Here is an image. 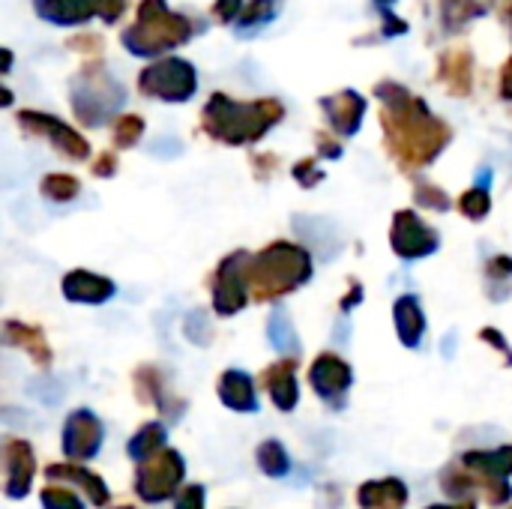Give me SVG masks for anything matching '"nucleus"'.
I'll return each instance as SVG.
<instances>
[{
  "label": "nucleus",
  "instance_id": "obj_20",
  "mask_svg": "<svg viewBox=\"0 0 512 509\" xmlns=\"http://www.w3.org/2000/svg\"><path fill=\"white\" fill-rule=\"evenodd\" d=\"M357 504L363 509H402L408 504V486L396 477L363 483L357 492Z\"/></svg>",
  "mask_w": 512,
  "mask_h": 509
},
{
  "label": "nucleus",
  "instance_id": "obj_28",
  "mask_svg": "<svg viewBox=\"0 0 512 509\" xmlns=\"http://www.w3.org/2000/svg\"><path fill=\"white\" fill-rule=\"evenodd\" d=\"M258 468H261L267 477L282 480V477H288V471H291V459H288V453H285V447H282L279 441H264V444L258 447Z\"/></svg>",
  "mask_w": 512,
  "mask_h": 509
},
{
  "label": "nucleus",
  "instance_id": "obj_44",
  "mask_svg": "<svg viewBox=\"0 0 512 509\" xmlns=\"http://www.w3.org/2000/svg\"><path fill=\"white\" fill-rule=\"evenodd\" d=\"M429 509H474V504H441V507H429Z\"/></svg>",
  "mask_w": 512,
  "mask_h": 509
},
{
  "label": "nucleus",
  "instance_id": "obj_31",
  "mask_svg": "<svg viewBox=\"0 0 512 509\" xmlns=\"http://www.w3.org/2000/svg\"><path fill=\"white\" fill-rule=\"evenodd\" d=\"M459 210H462L468 219H483V216L492 210L489 189H486V186H474V189H468V192L459 198Z\"/></svg>",
  "mask_w": 512,
  "mask_h": 509
},
{
  "label": "nucleus",
  "instance_id": "obj_5",
  "mask_svg": "<svg viewBox=\"0 0 512 509\" xmlns=\"http://www.w3.org/2000/svg\"><path fill=\"white\" fill-rule=\"evenodd\" d=\"M69 99H72L75 117L84 126H102V123H108L123 108L126 93H123V87L111 78V72L102 63H87L75 75Z\"/></svg>",
  "mask_w": 512,
  "mask_h": 509
},
{
  "label": "nucleus",
  "instance_id": "obj_11",
  "mask_svg": "<svg viewBox=\"0 0 512 509\" xmlns=\"http://www.w3.org/2000/svg\"><path fill=\"white\" fill-rule=\"evenodd\" d=\"M390 243L402 261H417V258H429L432 252H438V231L429 228L414 210H399L393 219Z\"/></svg>",
  "mask_w": 512,
  "mask_h": 509
},
{
  "label": "nucleus",
  "instance_id": "obj_12",
  "mask_svg": "<svg viewBox=\"0 0 512 509\" xmlns=\"http://www.w3.org/2000/svg\"><path fill=\"white\" fill-rule=\"evenodd\" d=\"M309 381H312V390L336 411L345 408L348 402V390H351V381H354V372L351 366L336 357V354H321L312 369H309Z\"/></svg>",
  "mask_w": 512,
  "mask_h": 509
},
{
  "label": "nucleus",
  "instance_id": "obj_27",
  "mask_svg": "<svg viewBox=\"0 0 512 509\" xmlns=\"http://www.w3.org/2000/svg\"><path fill=\"white\" fill-rule=\"evenodd\" d=\"M489 9L486 0H444L441 3V15H444V27L447 30H459L468 21H474L477 15H483Z\"/></svg>",
  "mask_w": 512,
  "mask_h": 509
},
{
  "label": "nucleus",
  "instance_id": "obj_18",
  "mask_svg": "<svg viewBox=\"0 0 512 509\" xmlns=\"http://www.w3.org/2000/svg\"><path fill=\"white\" fill-rule=\"evenodd\" d=\"M264 387L273 399V405L279 411H294L300 402V387H297V363L294 360H282L276 366H270L264 372Z\"/></svg>",
  "mask_w": 512,
  "mask_h": 509
},
{
  "label": "nucleus",
  "instance_id": "obj_2",
  "mask_svg": "<svg viewBox=\"0 0 512 509\" xmlns=\"http://www.w3.org/2000/svg\"><path fill=\"white\" fill-rule=\"evenodd\" d=\"M282 117H285V105L279 99L237 102L225 93H213L201 111V126L210 138L231 147H243L261 141Z\"/></svg>",
  "mask_w": 512,
  "mask_h": 509
},
{
  "label": "nucleus",
  "instance_id": "obj_34",
  "mask_svg": "<svg viewBox=\"0 0 512 509\" xmlns=\"http://www.w3.org/2000/svg\"><path fill=\"white\" fill-rule=\"evenodd\" d=\"M417 204L432 207V210H438V213L450 210V198H447L438 186H432V183H417Z\"/></svg>",
  "mask_w": 512,
  "mask_h": 509
},
{
  "label": "nucleus",
  "instance_id": "obj_32",
  "mask_svg": "<svg viewBox=\"0 0 512 509\" xmlns=\"http://www.w3.org/2000/svg\"><path fill=\"white\" fill-rule=\"evenodd\" d=\"M141 135H144V120H141L138 114H123V117L117 120V126H114V144H117L120 150L138 144Z\"/></svg>",
  "mask_w": 512,
  "mask_h": 509
},
{
  "label": "nucleus",
  "instance_id": "obj_16",
  "mask_svg": "<svg viewBox=\"0 0 512 509\" xmlns=\"http://www.w3.org/2000/svg\"><path fill=\"white\" fill-rule=\"evenodd\" d=\"M438 81L447 84L453 96H468L474 87V54L465 45H453L438 60Z\"/></svg>",
  "mask_w": 512,
  "mask_h": 509
},
{
  "label": "nucleus",
  "instance_id": "obj_8",
  "mask_svg": "<svg viewBox=\"0 0 512 509\" xmlns=\"http://www.w3.org/2000/svg\"><path fill=\"white\" fill-rule=\"evenodd\" d=\"M252 255L246 252H234L228 255L219 270H216V282H213V309L222 318H231L234 312H240L249 300V288H252Z\"/></svg>",
  "mask_w": 512,
  "mask_h": 509
},
{
  "label": "nucleus",
  "instance_id": "obj_14",
  "mask_svg": "<svg viewBox=\"0 0 512 509\" xmlns=\"http://www.w3.org/2000/svg\"><path fill=\"white\" fill-rule=\"evenodd\" d=\"M321 108L333 126L336 135L351 138L360 126H363V114H366V99L357 90H339L333 96L321 99Z\"/></svg>",
  "mask_w": 512,
  "mask_h": 509
},
{
  "label": "nucleus",
  "instance_id": "obj_3",
  "mask_svg": "<svg viewBox=\"0 0 512 509\" xmlns=\"http://www.w3.org/2000/svg\"><path fill=\"white\" fill-rule=\"evenodd\" d=\"M192 39V21L171 12L165 0H141L135 24L123 30V45L135 57H159Z\"/></svg>",
  "mask_w": 512,
  "mask_h": 509
},
{
  "label": "nucleus",
  "instance_id": "obj_15",
  "mask_svg": "<svg viewBox=\"0 0 512 509\" xmlns=\"http://www.w3.org/2000/svg\"><path fill=\"white\" fill-rule=\"evenodd\" d=\"M3 468H6V498H24L30 492L33 474H36V459L27 441H9L3 447Z\"/></svg>",
  "mask_w": 512,
  "mask_h": 509
},
{
  "label": "nucleus",
  "instance_id": "obj_46",
  "mask_svg": "<svg viewBox=\"0 0 512 509\" xmlns=\"http://www.w3.org/2000/svg\"><path fill=\"white\" fill-rule=\"evenodd\" d=\"M120 509H132V507H120Z\"/></svg>",
  "mask_w": 512,
  "mask_h": 509
},
{
  "label": "nucleus",
  "instance_id": "obj_6",
  "mask_svg": "<svg viewBox=\"0 0 512 509\" xmlns=\"http://www.w3.org/2000/svg\"><path fill=\"white\" fill-rule=\"evenodd\" d=\"M138 90L159 102H189L198 90V72L183 57H162L141 69Z\"/></svg>",
  "mask_w": 512,
  "mask_h": 509
},
{
  "label": "nucleus",
  "instance_id": "obj_40",
  "mask_svg": "<svg viewBox=\"0 0 512 509\" xmlns=\"http://www.w3.org/2000/svg\"><path fill=\"white\" fill-rule=\"evenodd\" d=\"M486 273H489V279H507V276H512V258H504V255L492 258Z\"/></svg>",
  "mask_w": 512,
  "mask_h": 509
},
{
  "label": "nucleus",
  "instance_id": "obj_4",
  "mask_svg": "<svg viewBox=\"0 0 512 509\" xmlns=\"http://www.w3.org/2000/svg\"><path fill=\"white\" fill-rule=\"evenodd\" d=\"M252 288L258 297H282L312 279V255L297 243H270L252 258Z\"/></svg>",
  "mask_w": 512,
  "mask_h": 509
},
{
  "label": "nucleus",
  "instance_id": "obj_24",
  "mask_svg": "<svg viewBox=\"0 0 512 509\" xmlns=\"http://www.w3.org/2000/svg\"><path fill=\"white\" fill-rule=\"evenodd\" d=\"M462 462H465L468 471H477L480 477H489V480H507V477H512V447L468 453Z\"/></svg>",
  "mask_w": 512,
  "mask_h": 509
},
{
  "label": "nucleus",
  "instance_id": "obj_26",
  "mask_svg": "<svg viewBox=\"0 0 512 509\" xmlns=\"http://www.w3.org/2000/svg\"><path fill=\"white\" fill-rule=\"evenodd\" d=\"M129 456L141 465V462H147V459H153L156 453H162L165 450V426L162 423H147V426H141L138 429V435L129 441Z\"/></svg>",
  "mask_w": 512,
  "mask_h": 509
},
{
  "label": "nucleus",
  "instance_id": "obj_42",
  "mask_svg": "<svg viewBox=\"0 0 512 509\" xmlns=\"http://www.w3.org/2000/svg\"><path fill=\"white\" fill-rule=\"evenodd\" d=\"M318 144H321V153H324V156H330V159H339V156H342V147H339L336 141H330L327 135H321Z\"/></svg>",
  "mask_w": 512,
  "mask_h": 509
},
{
  "label": "nucleus",
  "instance_id": "obj_1",
  "mask_svg": "<svg viewBox=\"0 0 512 509\" xmlns=\"http://www.w3.org/2000/svg\"><path fill=\"white\" fill-rule=\"evenodd\" d=\"M375 96L384 102L381 126H384L390 153L405 168H423L435 162L453 138L450 126L438 120L420 96H414L408 87L396 81H381L375 87Z\"/></svg>",
  "mask_w": 512,
  "mask_h": 509
},
{
  "label": "nucleus",
  "instance_id": "obj_30",
  "mask_svg": "<svg viewBox=\"0 0 512 509\" xmlns=\"http://www.w3.org/2000/svg\"><path fill=\"white\" fill-rule=\"evenodd\" d=\"M81 192V183L72 174H48L42 180V195L51 201H72Z\"/></svg>",
  "mask_w": 512,
  "mask_h": 509
},
{
  "label": "nucleus",
  "instance_id": "obj_33",
  "mask_svg": "<svg viewBox=\"0 0 512 509\" xmlns=\"http://www.w3.org/2000/svg\"><path fill=\"white\" fill-rule=\"evenodd\" d=\"M42 507L45 509H84L75 492H69V489H57V486H51V489H45V492H42Z\"/></svg>",
  "mask_w": 512,
  "mask_h": 509
},
{
  "label": "nucleus",
  "instance_id": "obj_36",
  "mask_svg": "<svg viewBox=\"0 0 512 509\" xmlns=\"http://www.w3.org/2000/svg\"><path fill=\"white\" fill-rule=\"evenodd\" d=\"M243 9H246L243 0H216L213 3V18L219 24H231V21H240Z\"/></svg>",
  "mask_w": 512,
  "mask_h": 509
},
{
  "label": "nucleus",
  "instance_id": "obj_35",
  "mask_svg": "<svg viewBox=\"0 0 512 509\" xmlns=\"http://www.w3.org/2000/svg\"><path fill=\"white\" fill-rule=\"evenodd\" d=\"M186 336L195 345H207V339H210V318L204 312H192L186 318Z\"/></svg>",
  "mask_w": 512,
  "mask_h": 509
},
{
  "label": "nucleus",
  "instance_id": "obj_17",
  "mask_svg": "<svg viewBox=\"0 0 512 509\" xmlns=\"http://www.w3.org/2000/svg\"><path fill=\"white\" fill-rule=\"evenodd\" d=\"M114 282L87 270H72L69 276H63V297L72 303H87V306H99L108 303L114 297Z\"/></svg>",
  "mask_w": 512,
  "mask_h": 509
},
{
  "label": "nucleus",
  "instance_id": "obj_37",
  "mask_svg": "<svg viewBox=\"0 0 512 509\" xmlns=\"http://www.w3.org/2000/svg\"><path fill=\"white\" fill-rule=\"evenodd\" d=\"M294 177L300 180V186H315L318 180H324V171H318V165H315V159H303V162H297L294 165Z\"/></svg>",
  "mask_w": 512,
  "mask_h": 509
},
{
  "label": "nucleus",
  "instance_id": "obj_7",
  "mask_svg": "<svg viewBox=\"0 0 512 509\" xmlns=\"http://www.w3.org/2000/svg\"><path fill=\"white\" fill-rule=\"evenodd\" d=\"M183 474H186L183 456L177 450H162L153 459L138 465L135 492L147 504H162V501H168L177 492V486L183 483Z\"/></svg>",
  "mask_w": 512,
  "mask_h": 509
},
{
  "label": "nucleus",
  "instance_id": "obj_13",
  "mask_svg": "<svg viewBox=\"0 0 512 509\" xmlns=\"http://www.w3.org/2000/svg\"><path fill=\"white\" fill-rule=\"evenodd\" d=\"M102 447V423L93 411H72L63 426V456L69 462H87Z\"/></svg>",
  "mask_w": 512,
  "mask_h": 509
},
{
  "label": "nucleus",
  "instance_id": "obj_39",
  "mask_svg": "<svg viewBox=\"0 0 512 509\" xmlns=\"http://www.w3.org/2000/svg\"><path fill=\"white\" fill-rule=\"evenodd\" d=\"M69 48H72V51H90V54H96V51H102V39H99V36L84 33V36L69 39Z\"/></svg>",
  "mask_w": 512,
  "mask_h": 509
},
{
  "label": "nucleus",
  "instance_id": "obj_29",
  "mask_svg": "<svg viewBox=\"0 0 512 509\" xmlns=\"http://www.w3.org/2000/svg\"><path fill=\"white\" fill-rule=\"evenodd\" d=\"M282 9V0H249L243 15H240V30H255L261 24H270Z\"/></svg>",
  "mask_w": 512,
  "mask_h": 509
},
{
  "label": "nucleus",
  "instance_id": "obj_43",
  "mask_svg": "<svg viewBox=\"0 0 512 509\" xmlns=\"http://www.w3.org/2000/svg\"><path fill=\"white\" fill-rule=\"evenodd\" d=\"M93 171H96V174H102V177H108V174L114 171V156H108V153H105V156H99V162L93 165Z\"/></svg>",
  "mask_w": 512,
  "mask_h": 509
},
{
  "label": "nucleus",
  "instance_id": "obj_41",
  "mask_svg": "<svg viewBox=\"0 0 512 509\" xmlns=\"http://www.w3.org/2000/svg\"><path fill=\"white\" fill-rule=\"evenodd\" d=\"M483 339H486V342H492L498 351H504V354H507V360H510V366H512V351L507 348V342L501 339V333H498V330H483Z\"/></svg>",
  "mask_w": 512,
  "mask_h": 509
},
{
  "label": "nucleus",
  "instance_id": "obj_22",
  "mask_svg": "<svg viewBox=\"0 0 512 509\" xmlns=\"http://www.w3.org/2000/svg\"><path fill=\"white\" fill-rule=\"evenodd\" d=\"M3 333H6V342L21 348L36 366H48L51 363V348H48V339L42 336L39 327L21 324V321H6Z\"/></svg>",
  "mask_w": 512,
  "mask_h": 509
},
{
  "label": "nucleus",
  "instance_id": "obj_9",
  "mask_svg": "<svg viewBox=\"0 0 512 509\" xmlns=\"http://www.w3.org/2000/svg\"><path fill=\"white\" fill-rule=\"evenodd\" d=\"M129 0H33V9L42 21L75 27L90 18H102L105 24H114L126 12Z\"/></svg>",
  "mask_w": 512,
  "mask_h": 509
},
{
  "label": "nucleus",
  "instance_id": "obj_10",
  "mask_svg": "<svg viewBox=\"0 0 512 509\" xmlns=\"http://www.w3.org/2000/svg\"><path fill=\"white\" fill-rule=\"evenodd\" d=\"M18 123L21 129H27L30 135H39L45 141H51L54 150H60L66 159H87L90 156V144L84 135H78L72 126H66L63 120L51 117V114H42V111H18Z\"/></svg>",
  "mask_w": 512,
  "mask_h": 509
},
{
  "label": "nucleus",
  "instance_id": "obj_19",
  "mask_svg": "<svg viewBox=\"0 0 512 509\" xmlns=\"http://www.w3.org/2000/svg\"><path fill=\"white\" fill-rule=\"evenodd\" d=\"M219 399H222V405H228L231 411H240V414H255L258 411L255 384L240 369H228L222 375V381H219Z\"/></svg>",
  "mask_w": 512,
  "mask_h": 509
},
{
  "label": "nucleus",
  "instance_id": "obj_38",
  "mask_svg": "<svg viewBox=\"0 0 512 509\" xmlns=\"http://www.w3.org/2000/svg\"><path fill=\"white\" fill-rule=\"evenodd\" d=\"M174 509H204V489L201 486L183 489V495L177 498V507Z\"/></svg>",
  "mask_w": 512,
  "mask_h": 509
},
{
  "label": "nucleus",
  "instance_id": "obj_45",
  "mask_svg": "<svg viewBox=\"0 0 512 509\" xmlns=\"http://www.w3.org/2000/svg\"><path fill=\"white\" fill-rule=\"evenodd\" d=\"M378 3H381V6H390V3H393V0H378Z\"/></svg>",
  "mask_w": 512,
  "mask_h": 509
},
{
  "label": "nucleus",
  "instance_id": "obj_21",
  "mask_svg": "<svg viewBox=\"0 0 512 509\" xmlns=\"http://www.w3.org/2000/svg\"><path fill=\"white\" fill-rule=\"evenodd\" d=\"M393 318H396V333L402 339L405 348H417L423 333H426V315H423V306L414 294H405L396 300L393 306Z\"/></svg>",
  "mask_w": 512,
  "mask_h": 509
},
{
  "label": "nucleus",
  "instance_id": "obj_25",
  "mask_svg": "<svg viewBox=\"0 0 512 509\" xmlns=\"http://www.w3.org/2000/svg\"><path fill=\"white\" fill-rule=\"evenodd\" d=\"M267 336H270L273 348H276L279 354H285L288 360H294V357L300 354L297 330H294V324H291V318H288L285 312L276 309V312L270 315V321H267Z\"/></svg>",
  "mask_w": 512,
  "mask_h": 509
},
{
  "label": "nucleus",
  "instance_id": "obj_23",
  "mask_svg": "<svg viewBox=\"0 0 512 509\" xmlns=\"http://www.w3.org/2000/svg\"><path fill=\"white\" fill-rule=\"evenodd\" d=\"M48 477H51V480H69V483H75L96 507H105V504L111 501L108 486L102 483V477L84 471L81 465H51V468H48Z\"/></svg>",
  "mask_w": 512,
  "mask_h": 509
}]
</instances>
